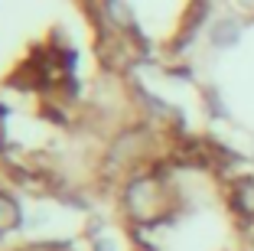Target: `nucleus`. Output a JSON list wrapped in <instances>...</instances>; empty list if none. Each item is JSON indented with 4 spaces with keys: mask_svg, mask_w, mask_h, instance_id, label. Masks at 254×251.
I'll return each mask as SVG.
<instances>
[{
    "mask_svg": "<svg viewBox=\"0 0 254 251\" xmlns=\"http://www.w3.org/2000/svg\"><path fill=\"white\" fill-rule=\"evenodd\" d=\"M124 202H127V212H130V219L150 225V222H157L160 215L166 212V206H170V196H166V186L160 183L157 176H140V179H134V183L127 186Z\"/></svg>",
    "mask_w": 254,
    "mask_h": 251,
    "instance_id": "obj_1",
    "label": "nucleus"
},
{
    "mask_svg": "<svg viewBox=\"0 0 254 251\" xmlns=\"http://www.w3.org/2000/svg\"><path fill=\"white\" fill-rule=\"evenodd\" d=\"M20 225V206L13 202V196H3L0 192V235H7Z\"/></svg>",
    "mask_w": 254,
    "mask_h": 251,
    "instance_id": "obj_2",
    "label": "nucleus"
},
{
    "mask_svg": "<svg viewBox=\"0 0 254 251\" xmlns=\"http://www.w3.org/2000/svg\"><path fill=\"white\" fill-rule=\"evenodd\" d=\"M235 209L248 219H254V179H241L235 186Z\"/></svg>",
    "mask_w": 254,
    "mask_h": 251,
    "instance_id": "obj_3",
    "label": "nucleus"
},
{
    "mask_svg": "<svg viewBox=\"0 0 254 251\" xmlns=\"http://www.w3.org/2000/svg\"><path fill=\"white\" fill-rule=\"evenodd\" d=\"M212 43L222 46V49H225V46H232V43H238V23H228V20H225L222 26L212 33Z\"/></svg>",
    "mask_w": 254,
    "mask_h": 251,
    "instance_id": "obj_4",
    "label": "nucleus"
},
{
    "mask_svg": "<svg viewBox=\"0 0 254 251\" xmlns=\"http://www.w3.org/2000/svg\"><path fill=\"white\" fill-rule=\"evenodd\" d=\"M0 141H3V114H0Z\"/></svg>",
    "mask_w": 254,
    "mask_h": 251,
    "instance_id": "obj_5",
    "label": "nucleus"
}]
</instances>
